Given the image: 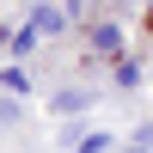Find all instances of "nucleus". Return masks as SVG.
<instances>
[{
	"instance_id": "nucleus-2",
	"label": "nucleus",
	"mask_w": 153,
	"mask_h": 153,
	"mask_svg": "<svg viewBox=\"0 0 153 153\" xmlns=\"http://www.w3.org/2000/svg\"><path fill=\"white\" fill-rule=\"evenodd\" d=\"M80 153H110V135H86V141H80Z\"/></svg>"
},
{
	"instance_id": "nucleus-1",
	"label": "nucleus",
	"mask_w": 153,
	"mask_h": 153,
	"mask_svg": "<svg viewBox=\"0 0 153 153\" xmlns=\"http://www.w3.org/2000/svg\"><path fill=\"white\" fill-rule=\"evenodd\" d=\"M31 31H37V37H55V31H61V12H55V6H37V12H31Z\"/></svg>"
},
{
	"instance_id": "nucleus-3",
	"label": "nucleus",
	"mask_w": 153,
	"mask_h": 153,
	"mask_svg": "<svg viewBox=\"0 0 153 153\" xmlns=\"http://www.w3.org/2000/svg\"><path fill=\"white\" fill-rule=\"evenodd\" d=\"M123 153H147V147H123Z\"/></svg>"
}]
</instances>
